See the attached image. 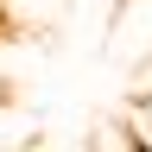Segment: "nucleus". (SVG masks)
Returning a JSON list of instances; mask_svg holds the SVG:
<instances>
[{
    "mask_svg": "<svg viewBox=\"0 0 152 152\" xmlns=\"http://www.w3.org/2000/svg\"><path fill=\"white\" fill-rule=\"evenodd\" d=\"M127 127L140 140V152H152V89H127Z\"/></svg>",
    "mask_w": 152,
    "mask_h": 152,
    "instance_id": "nucleus-2",
    "label": "nucleus"
},
{
    "mask_svg": "<svg viewBox=\"0 0 152 152\" xmlns=\"http://www.w3.org/2000/svg\"><path fill=\"white\" fill-rule=\"evenodd\" d=\"M7 102H13V89H7V76H0V108H7Z\"/></svg>",
    "mask_w": 152,
    "mask_h": 152,
    "instance_id": "nucleus-5",
    "label": "nucleus"
},
{
    "mask_svg": "<svg viewBox=\"0 0 152 152\" xmlns=\"http://www.w3.org/2000/svg\"><path fill=\"white\" fill-rule=\"evenodd\" d=\"M32 140H38V127H32V114L19 121V114H13V102H7V108H0V146H32Z\"/></svg>",
    "mask_w": 152,
    "mask_h": 152,
    "instance_id": "nucleus-3",
    "label": "nucleus"
},
{
    "mask_svg": "<svg viewBox=\"0 0 152 152\" xmlns=\"http://www.w3.org/2000/svg\"><path fill=\"white\" fill-rule=\"evenodd\" d=\"M108 64H127L140 70L152 57V0H121V7L108 13V38H102Z\"/></svg>",
    "mask_w": 152,
    "mask_h": 152,
    "instance_id": "nucleus-1",
    "label": "nucleus"
},
{
    "mask_svg": "<svg viewBox=\"0 0 152 152\" xmlns=\"http://www.w3.org/2000/svg\"><path fill=\"white\" fill-rule=\"evenodd\" d=\"M133 89H152V57H146L140 70H133Z\"/></svg>",
    "mask_w": 152,
    "mask_h": 152,
    "instance_id": "nucleus-4",
    "label": "nucleus"
}]
</instances>
